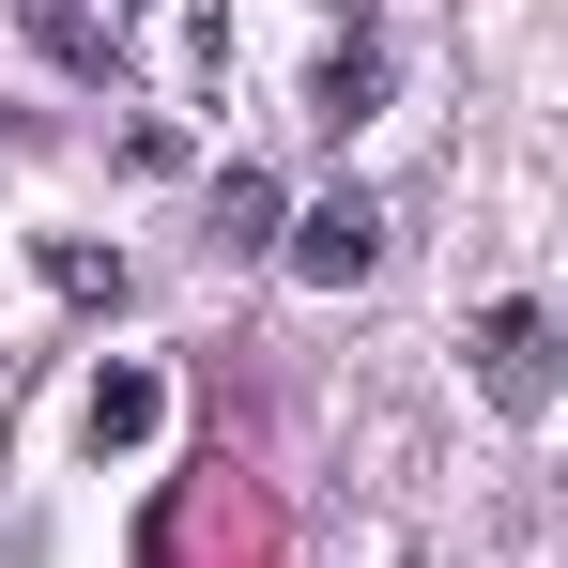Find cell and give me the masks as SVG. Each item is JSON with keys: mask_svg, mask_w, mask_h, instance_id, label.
I'll return each mask as SVG.
<instances>
[{"mask_svg": "<svg viewBox=\"0 0 568 568\" xmlns=\"http://www.w3.org/2000/svg\"><path fill=\"white\" fill-rule=\"evenodd\" d=\"M108 16H139V0H108Z\"/></svg>", "mask_w": 568, "mask_h": 568, "instance_id": "7", "label": "cell"}, {"mask_svg": "<svg viewBox=\"0 0 568 568\" xmlns=\"http://www.w3.org/2000/svg\"><path fill=\"white\" fill-rule=\"evenodd\" d=\"M154 415H170V384H154V369H93V399H78L93 446H154Z\"/></svg>", "mask_w": 568, "mask_h": 568, "instance_id": "4", "label": "cell"}, {"mask_svg": "<svg viewBox=\"0 0 568 568\" xmlns=\"http://www.w3.org/2000/svg\"><path fill=\"white\" fill-rule=\"evenodd\" d=\"M277 262H292V277H307V292H354V277H369V262H384V200H369V185L307 200V215H292V246H277Z\"/></svg>", "mask_w": 568, "mask_h": 568, "instance_id": "2", "label": "cell"}, {"mask_svg": "<svg viewBox=\"0 0 568 568\" xmlns=\"http://www.w3.org/2000/svg\"><path fill=\"white\" fill-rule=\"evenodd\" d=\"M31 31H47V62H78V78L123 62V16H93V0H31Z\"/></svg>", "mask_w": 568, "mask_h": 568, "instance_id": "5", "label": "cell"}, {"mask_svg": "<svg viewBox=\"0 0 568 568\" xmlns=\"http://www.w3.org/2000/svg\"><path fill=\"white\" fill-rule=\"evenodd\" d=\"M568 384V323L538 307V292H507V307H476V399L491 415H538Z\"/></svg>", "mask_w": 568, "mask_h": 568, "instance_id": "1", "label": "cell"}, {"mask_svg": "<svg viewBox=\"0 0 568 568\" xmlns=\"http://www.w3.org/2000/svg\"><path fill=\"white\" fill-rule=\"evenodd\" d=\"M215 246H292V231H277V185H262V170H231V185H215Z\"/></svg>", "mask_w": 568, "mask_h": 568, "instance_id": "6", "label": "cell"}, {"mask_svg": "<svg viewBox=\"0 0 568 568\" xmlns=\"http://www.w3.org/2000/svg\"><path fill=\"white\" fill-rule=\"evenodd\" d=\"M369 108H384V31H338L307 78V123H369Z\"/></svg>", "mask_w": 568, "mask_h": 568, "instance_id": "3", "label": "cell"}]
</instances>
